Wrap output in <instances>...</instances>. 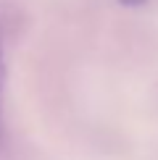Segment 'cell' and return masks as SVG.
I'll return each instance as SVG.
<instances>
[{"instance_id": "6da1fadb", "label": "cell", "mask_w": 158, "mask_h": 160, "mask_svg": "<svg viewBox=\"0 0 158 160\" xmlns=\"http://www.w3.org/2000/svg\"><path fill=\"white\" fill-rule=\"evenodd\" d=\"M3 87H5V52H3V32H0V142H3Z\"/></svg>"}, {"instance_id": "7a4b0ae2", "label": "cell", "mask_w": 158, "mask_h": 160, "mask_svg": "<svg viewBox=\"0 0 158 160\" xmlns=\"http://www.w3.org/2000/svg\"><path fill=\"white\" fill-rule=\"evenodd\" d=\"M121 5H127V8H140V5H145V3H150V0H118Z\"/></svg>"}]
</instances>
